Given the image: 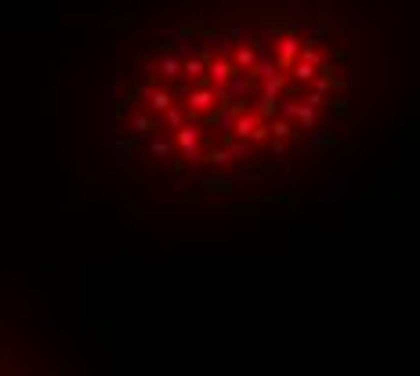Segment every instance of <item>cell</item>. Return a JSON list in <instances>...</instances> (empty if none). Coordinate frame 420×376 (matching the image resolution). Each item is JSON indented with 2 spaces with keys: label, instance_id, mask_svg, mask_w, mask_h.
Masks as SVG:
<instances>
[{
  "label": "cell",
  "instance_id": "6da1fadb",
  "mask_svg": "<svg viewBox=\"0 0 420 376\" xmlns=\"http://www.w3.org/2000/svg\"><path fill=\"white\" fill-rule=\"evenodd\" d=\"M0 376H14V369L8 366V358H4V355H0Z\"/></svg>",
  "mask_w": 420,
  "mask_h": 376
}]
</instances>
